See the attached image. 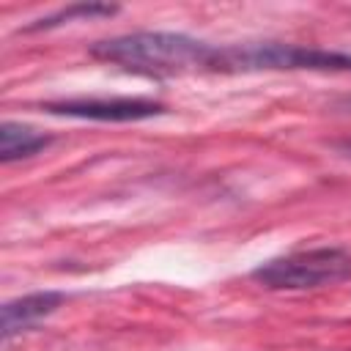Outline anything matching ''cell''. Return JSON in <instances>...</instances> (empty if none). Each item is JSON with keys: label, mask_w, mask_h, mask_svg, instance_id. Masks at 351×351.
I'll list each match as a JSON object with an SVG mask.
<instances>
[{"label": "cell", "mask_w": 351, "mask_h": 351, "mask_svg": "<svg viewBox=\"0 0 351 351\" xmlns=\"http://www.w3.org/2000/svg\"><path fill=\"white\" fill-rule=\"evenodd\" d=\"M90 55L145 77H178L195 71H217L219 47H211L186 33L137 30L96 41Z\"/></svg>", "instance_id": "6da1fadb"}, {"label": "cell", "mask_w": 351, "mask_h": 351, "mask_svg": "<svg viewBox=\"0 0 351 351\" xmlns=\"http://www.w3.org/2000/svg\"><path fill=\"white\" fill-rule=\"evenodd\" d=\"M351 277V255L340 247H315L261 263L252 280L271 291H304Z\"/></svg>", "instance_id": "7a4b0ae2"}, {"label": "cell", "mask_w": 351, "mask_h": 351, "mask_svg": "<svg viewBox=\"0 0 351 351\" xmlns=\"http://www.w3.org/2000/svg\"><path fill=\"white\" fill-rule=\"evenodd\" d=\"M261 69H315L343 71L351 69V55L326 52L293 44H250V47H219L217 71H261Z\"/></svg>", "instance_id": "3957f363"}, {"label": "cell", "mask_w": 351, "mask_h": 351, "mask_svg": "<svg viewBox=\"0 0 351 351\" xmlns=\"http://www.w3.org/2000/svg\"><path fill=\"white\" fill-rule=\"evenodd\" d=\"M47 112L71 115V118H90V121H145L165 112V104L151 99H66L44 104Z\"/></svg>", "instance_id": "277c9868"}, {"label": "cell", "mask_w": 351, "mask_h": 351, "mask_svg": "<svg viewBox=\"0 0 351 351\" xmlns=\"http://www.w3.org/2000/svg\"><path fill=\"white\" fill-rule=\"evenodd\" d=\"M60 302H63V293H58V291H38V293H27V296L5 302L3 304V337H11V335L33 326L44 315L55 313L60 307Z\"/></svg>", "instance_id": "5b68a950"}, {"label": "cell", "mask_w": 351, "mask_h": 351, "mask_svg": "<svg viewBox=\"0 0 351 351\" xmlns=\"http://www.w3.org/2000/svg\"><path fill=\"white\" fill-rule=\"evenodd\" d=\"M47 145H49V137L44 132L33 129V126L14 123V121H3L0 123V159L3 162L33 156L36 151H41Z\"/></svg>", "instance_id": "8992f818"}, {"label": "cell", "mask_w": 351, "mask_h": 351, "mask_svg": "<svg viewBox=\"0 0 351 351\" xmlns=\"http://www.w3.org/2000/svg\"><path fill=\"white\" fill-rule=\"evenodd\" d=\"M115 11H118L115 5H104V3H74V5H69V8H60V11H55V14L44 16V19H38V22L30 25L27 30L58 27V25L71 22V19H77V16H82V19H90V16H110V14H115Z\"/></svg>", "instance_id": "52a82bcc"}]
</instances>
